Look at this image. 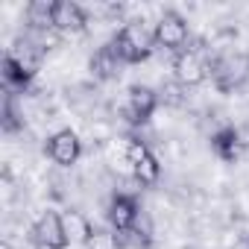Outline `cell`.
<instances>
[{
    "mask_svg": "<svg viewBox=\"0 0 249 249\" xmlns=\"http://www.w3.org/2000/svg\"><path fill=\"white\" fill-rule=\"evenodd\" d=\"M211 65H214V56H208L205 44H188L173 59V76L185 88L188 85H199L205 76H211Z\"/></svg>",
    "mask_w": 249,
    "mask_h": 249,
    "instance_id": "7a4b0ae2",
    "label": "cell"
},
{
    "mask_svg": "<svg viewBox=\"0 0 249 249\" xmlns=\"http://www.w3.org/2000/svg\"><path fill=\"white\" fill-rule=\"evenodd\" d=\"M120 234L114 229H91L88 234V249H120Z\"/></svg>",
    "mask_w": 249,
    "mask_h": 249,
    "instance_id": "2e32d148",
    "label": "cell"
},
{
    "mask_svg": "<svg viewBox=\"0 0 249 249\" xmlns=\"http://www.w3.org/2000/svg\"><path fill=\"white\" fill-rule=\"evenodd\" d=\"M126 164L132 170V176L141 185H156L161 176V164L156 159V153L141 141V138H129L126 141Z\"/></svg>",
    "mask_w": 249,
    "mask_h": 249,
    "instance_id": "5b68a950",
    "label": "cell"
},
{
    "mask_svg": "<svg viewBox=\"0 0 249 249\" xmlns=\"http://www.w3.org/2000/svg\"><path fill=\"white\" fill-rule=\"evenodd\" d=\"M159 108V94L147 85H132L126 91V103H123V117L132 126H144Z\"/></svg>",
    "mask_w": 249,
    "mask_h": 249,
    "instance_id": "ba28073f",
    "label": "cell"
},
{
    "mask_svg": "<svg viewBox=\"0 0 249 249\" xmlns=\"http://www.w3.org/2000/svg\"><path fill=\"white\" fill-rule=\"evenodd\" d=\"M27 24L33 33H50L53 30V3L50 0H33L27 6Z\"/></svg>",
    "mask_w": 249,
    "mask_h": 249,
    "instance_id": "5bb4252c",
    "label": "cell"
},
{
    "mask_svg": "<svg viewBox=\"0 0 249 249\" xmlns=\"http://www.w3.org/2000/svg\"><path fill=\"white\" fill-rule=\"evenodd\" d=\"M234 249H249V237H246V240H237V243H234Z\"/></svg>",
    "mask_w": 249,
    "mask_h": 249,
    "instance_id": "e0dca14e",
    "label": "cell"
},
{
    "mask_svg": "<svg viewBox=\"0 0 249 249\" xmlns=\"http://www.w3.org/2000/svg\"><path fill=\"white\" fill-rule=\"evenodd\" d=\"M211 79H214V88L223 91V94L237 91V88L249 79V59H246L243 53H223V56H214Z\"/></svg>",
    "mask_w": 249,
    "mask_h": 249,
    "instance_id": "3957f363",
    "label": "cell"
},
{
    "mask_svg": "<svg viewBox=\"0 0 249 249\" xmlns=\"http://www.w3.org/2000/svg\"><path fill=\"white\" fill-rule=\"evenodd\" d=\"M88 24V15L73 0H53V30L56 33H82Z\"/></svg>",
    "mask_w": 249,
    "mask_h": 249,
    "instance_id": "30bf717a",
    "label": "cell"
},
{
    "mask_svg": "<svg viewBox=\"0 0 249 249\" xmlns=\"http://www.w3.org/2000/svg\"><path fill=\"white\" fill-rule=\"evenodd\" d=\"M153 33H156V44L159 47H164V50H170V53H179V50H185L191 41V33H188V21L179 15V12H164L159 21H156V27H153Z\"/></svg>",
    "mask_w": 249,
    "mask_h": 249,
    "instance_id": "52a82bcc",
    "label": "cell"
},
{
    "mask_svg": "<svg viewBox=\"0 0 249 249\" xmlns=\"http://www.w3.org/2000/svg\"><path fill=\"white\" fill-rule=\"evenodd\" d=\"M0 126H3V132H9V135L24 129V117H21V111H18L12 94L3 97V117H0Z\"/></svg>",
    "mask_w": 249,
    "mask_h": 249,
    "instance_id": "9a60e30c",
    "label": "cell"
},
{
    "mask_svg": "<svg viewBox=\"0 0 249 249\" xmlns=\"http://www.w3.org/2000/svg\"><path fill=\"white\" fill-rule=\"evenodd\" d=\"M0 76H3V94L18 97V94H24V91L33 85V76H36V73L6 53V56H3V71H0Z\"/></svg>",
    "mask_w": 249,
    "mask_h": 249,
    "instance_id": "7c38bea8",
    "label": "cell"
},
{
    "mask_svg": "<svg viewBox=\"0 0 249 249\" xmlns=\"http://www.w3.org/2000/svg\"><path fill=\"white\" fill-rule=\"evenodd\" d=\"M106 220H108V229H114L117 234H129L138 220H141V205L132 194H114L108 199V208H106Z\"/></svg>",
    "mask_w": 249,
    "mask_h": 249,
    "instance_id": "8992f818",
    "label": "cell"
},
{
    "mask_svg": "<svg viewBox=\"0 0 249 249\" xmlns=\"http://www.w3.org/2000/svg\"><path fill=\"white\" fill-rule=\"evenodd\" d=\"M111 44H114V50L120 53V59L126 65H141L156 50V33L144 21H129V24H123L117 30Z\"/></svg>",
    "mask_w": 249,
    "mask_h": 249,
    "instance_id": "6da1fadb",
    "label": "cell"
},
{
    "mask_svg": "<svg viewBox=\"0 0 249 249\" xmlns=\"http://www.w3.org/2000/svg\"><path fill=\"white\" fill-rule=\"evenodd\" d=\"M44 153H47L50 161H56L59 167H71V164H76L79 156H82V141H79V135H76L73 129H59V132H53V135L47 138Z\"/></svg>",
    "mask_w": 249,
    "mask_h": 249,
    "instance_id": "9c48e42d",
    "label": "cell"
},
{
    "mask_svg": "<svg viewBox=\"0 0 249 249\" xmlns=\"http://www.w3.org/2000/svg\"><path fill=\"white\" fill-rule=\"evenodd\" d=\"M88 68H91L94 79H100V82H108V79H117V76H120V71L126 68V62L120 59V53H117V50H114V44L108 41V44H103V47H100V50L91 56Z\"/></svg>",
    "mask_w": 249,
    "mask_h": 249,
    "instance_id": "8fae6325",
    "label": "cell"
},
{
    "mask_svg": "<svg viewBox=\"0 0 249 249\" xmlns=\"http://www.w3.org/2000/svg\"><path fill=\"white\" fill-rule=\"evenodd\" d=\"M30 237L38 249H68L71 243V231H68V223L62 220L59 211H44L38 214V220L33 223L30 229Z\"/></svg>",
    "mask_w": 249,
    "mask_h": 249,
    "instance_id": "277c9868",
    "label": "cell"
},
{
    "mask_svg": "<svg viewBox=\"0 0 249 249\" xmlns=\"http://www.w3.org/2000/svg\"><path fill=\"white\" fill-rule=\"evenodd\" d=\"M211 150H214L217 159L226 161V164L237 161V156H240V150H243L240 129H234V126H220V129L211 135Z\"/></svg>",
    "mask_w": 249,
    "mask_h": 249,
    "instance_id": "4fadbf2b",
    "label": "cell"
}]
</instances>
